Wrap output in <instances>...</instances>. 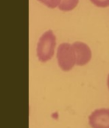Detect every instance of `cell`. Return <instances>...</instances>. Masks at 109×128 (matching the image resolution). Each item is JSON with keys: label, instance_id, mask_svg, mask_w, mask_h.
Segmentation results:
<instances>
[{"label": "cell", "instance_id": "6da1fadb", "mask_svg": "<svg viewBox=\"0 0 109 128\" xmlns=\"http://www.w3.org/2000/svg\"><path fill=\"white\" fill-rule=\"evenodd\" d=\"M57 45V38L52 30L45 32L39 38L37 44L36 54L41 62L50 61L55 52Z\"/></svg>", "mask_w": 109, "mask_h": 128}, {"label": "cell", "instance_id": "52a82bcc", "mask_svg": "<svg viewBox=\"0 0 109 128\" xmlns=\"http://www.w3.org/2000/svg\"><path fill=\"white\" fill-rule=\"evenodd\" d=\"M98 8H107L109 6V0H90Z\"/></svg>", "mask_w": 109, "mask_h": 128}, {"label": "cell", "instance_id": "3957f363", "mask_svg": "<svg viewBox=\"0 0 109 128\" xmlns=\"http://www.w3.org/2000/svg\"><path fill=\"white\" fill-rule=\"evenodd\" d=\"M92 128H109V109L102 108L94 110L88 117Z\"/></svg>", "mask_w": 109, "mask_h": 128}, {"label": "cell", "instance_id": "277c9868", "mask_svg": "<svg viewBox=\"0 0 109 128\" xmlns=\"http://www.w3.org/2000/svg\"><path fill=\"white\" fill-rule=\"evenodd\" d=\"M76 55V64L78 66H84L90 62L92 58L90 48L86 44L76 41L72 44Z\"/></svg>", "mask_w": 109, "mask_h": 128}, {"label": "cell", "instance_id": "ba28073f", "mask_svg": "<svg viewBox=\"0 0 109 128\" xmlns=\"http://www.w3.org/2000/svg\"><path fill=\"white\" fill-rule=\"evenodd\" d=\"M107 85H108V88L109 89V74L108 76V80H107Z\"/></svg>", "mask_w": 109, "mask_h": 128}, {"label": "cell", "instance_id": "7a4b0ae2", "mask_svg": "<svg viewBox=\"0 0 109 128\" xmlns=\"http://www.w3.org/2000/svg\"><path fill=\"white\" fill-rule=\"evenodd\" d=\"M57 58L59 67L63 71L71 70L76 64V55L72 44H61L57 52Z\"/></svg>", "mask_w": 109, "mask_h": 128}, {"label": "cell", "instance_id": "5b68a950", "mask_svg": "<svg viewBox=\"0 0 109 128\" xmlns=\"http://www.w3.org/2000/svg\"><path fill=\"white\" fill-rule=\"evenodd\" d=\"M79 0H61L58 8L62 11H71L78 4Z\"/></svg>", "mask_w": 109, "mask_h": 128}, {"label": "cell", "instance_id": "8992f818", "mask_svg": "<svg viewBox=\"0 0 109 128\" xmlns=\"http://www.w3.org/2000/svg\"><path fill=\"white\" fill-rule=\"evenodd\" d=\"M47 6L49 8H55L58 7L61 2V0H37Z\"/></svg>", "mask_w": 109, "mask_h": 128}]
</instances>
